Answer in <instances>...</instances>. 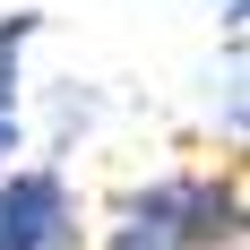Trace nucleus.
Returning a JSON list of instances; mask_svg holds the SVG:
<instances>
[{"label":"nucleus","mask_w":250,"mask_h":250,"mask_svg":"<svg viewBox=\"0 0 250 250\" xmlns=\"http://www.w3.org/2000/svg\"><path fill=\"white\" fill-rule=\"evenodd\" d=\"M242 173L233 164H181L112 199L104 250H242Z\"/></svg>","instance_id":"obj_1"},{"label":"nucleus","mask_w":250,"mask_h":250,"mask_svg":"<svg viewBox=\"0 0 250 250\" xmlns=\"http://www.w3.org/2000/svg\"><path fill=\"white\" fill-rule=\"evenodd\" d=\"M86 207H78L61 164H9L0 181V250H78Z\"/></svg>","instance_id":"obj_2"},{"label":"nucleus","mask_w":250,"mask_h":250,"mask_svg":"<svg viewBox=\"0 0 250 250\" xmlns=\"http://www.w3.org/2000/svg\"><path fill=\"white\" fill-rule=\"evenodd\" d=\"M35 9H9L0 18V164L9 155H26V78H18V61H26V43H35Z\"/></svg>","instance_id":"obj_3"}]
</instances>
